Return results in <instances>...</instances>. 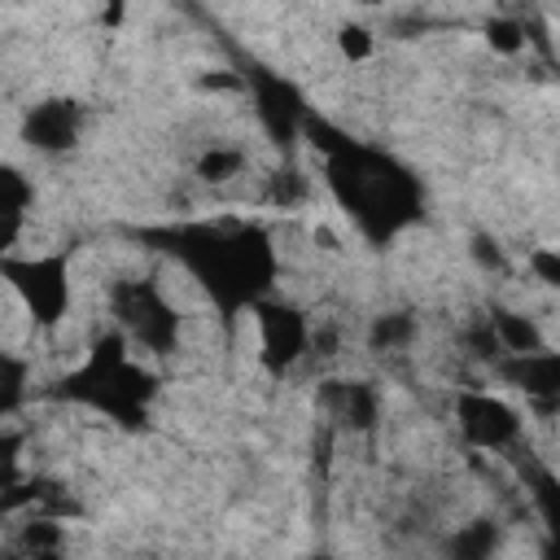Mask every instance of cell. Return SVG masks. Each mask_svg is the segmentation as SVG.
Returning <instances> with one entry per match:
<instances>
[{
  "label": "cell",
  "instance_id": "obj_1",
  "mask_svg": "<svg viewBox=\"0 0 560 560\" xmlns=\"http://www.w3.org/2000/svg\"><path fill=\"white\" fill-rule=\"evenodd\" d=\"M166 254L197 280L219 319H236L271 298L280 280V254L258 223H184L162 232Z\"/></svg>",
  "mask_w": 560,
  "mask_h": 560
},
{
  "label": "cell",
  "instance_id": "obj_2",
  "mask_svg": "<svg viewBox=\"0 0 560 560\" xmlns=\"http://www.w3.org/2000/svg\"><path fill=\"white\" fill-rule=\"evenodd\" d=\"M306 136L324 153V179H328L337 206L354 219V228L368 241L385 245L424 214L420 179L407 166H398L389 153L368 149L341 131H328L315 118L306 122Z\"/></svg>",
  "mask_w": 560,
  "mask_h": 560
},
{
  "label": "cell",
  "instance_id": "obj_3",
  "mask_svg": "<svg viewBox=\"0 0 560 560\" xmlns=\"http://www.w3.org/2000/svg\"><path fill=\"white\" fill-rule=\"evenodd\" d=\"M158 389H162L158 372L144 368L140 359H131V337L118 324H109L105 332H96L88 341L79 368L61 376L57 398L79 402V407L114 420L118 429H144Z\"/></svg>",
  "mask_w": 560,
  "mask_h": 560
},
{
  "label": "cell",
  "instance_id": "obj_4",
  "mask_svg": "<svg viewBox=\"0 0 560 560\" xmlns=\"http://www.w3.org/2000/svg\"><path fill=\"white\" fill-rule=\"evenodd\" d=\"M105 306H109V324H118L131 346H140L144 354H175L179 350V332H184V315L179 306L166 298V289L153 276H122L105 284Z\"/></svg>",
  "mask_w": 560,
  "mask_h": 560
},
{
  "label": "cell",
  "instance_id": "obj_5",
  "mask_svg": "<svg viewBox=\"0 0 560 560\" xmlns=\"http://www.w3.org/2000/svg\"><path fill=\"white\" fill-rule=\"evenodd\" d=\"M13 298L22 302V311L31 315L35 328L52 332L66 324L70 306H74V280H70V254L66 249H48V254H4L0 262Z\"/></svg>",
  "mask_w": 560,
  "mask_h": 560
},
{
  "label": "cell",
  "instance_id": "obj_6",
  "mask_svg": "<svg viewBox=\"0 0 560 560\" xmlns=\"http://www.w3.org/2000/svg\"><path fill=\"white\" fill-rule=\"evenodd\" d=\"M451 411H455V429L464 433V442L472 451H512L525 433V420L512 402H503L499 394L481 389V385H459L455 398H451Z\"/></svg>",
  "mask_w": 560,
  "mask_h": 560
},
{
  "label": "cell",
  "instance_id": "obj_7",
  "mask_svg": "<svg viewBox=\"0 0 560 560\" xmlns=\"http://www.w3.org/2000/svg\"><path fill=\"white\" fill-rule=\"evenodd\" d=\"M254 324H258V363L271 372V376H284L293 372L306 354H311V315L298 311L293 302H280V298H262L254 311Z\"/></svg>",
  "mask_w": 560,
  "mask_h": 560
},
{
  "label": "cell",
  "instance_id": "obj_8",
  "mask_svg": "<svg viewBox=\"0 0 560 560\" xmlns=\"http://www.w3.org/2000/svg\"><path fill=\"white\" fill-rule=\"evenodd\" d=\"M245 92L254 96L258 127H262V131H267L276 144H293V140L306 131L311 114H306L302 92H298L289 79L267 74V70H254V74H245Z\"/></svg>",
  "mask_w": 560,
  "mask_h": 560
},
{
  "label": "cell",
  "instance_id": "obj_9",
  "mask_svg": "<svg viewBox=\"0 0 560 560\" xmlns=\"http://www.w3.org/2000/svg\"><path fill=\"white\" fill-rule=\"evenodd\" d=\"M494 372L521 389L534 411H560V350L538 346L525 354H503L494 359Z\"/></svg>",
  "mask_w": 560,
  "mask_h": 560
},
{
  "label": "cell",
  "instance_id": "obj_10",
  "mask_svg": "<svg viewBox=\"0 0 560 560\" xmlns=\"http://www.w3.org/2000/svg\"><path fill=\"white\" fill-rule=\"evenodd\" d=\"M83 136V105L70 96H48L35 101L22 114V140L35 153H70Z\"/></svg>",
  "mask_w": 560,
  "mask_h": 560
},
{
  "label": "cell",
  "instance_id": "obj_11",
  "mask_svg": "<svg viewBox=\"0 0 560 560\" xmlns=\"http://www.w3.org/2000/svg\"><path fill=\"white\" fill-rule=\"evenodd\" d=\"M328 416L350 433H372L381 424V394L368 381H324L319 389Z\"/></svg>",
  "mask_w": 560,
  "mask_h": 560
},
{
  "label": "cell",
  "instance_id": "obj_12",
  "mask_svg": "<svg viewBox=\"0 0 560 560\" xmlns=\"http://www.w3.org/2000/svg\"><path fill=\"white\" fill-rule=\"evenodd\" d=\"M490 328H494V337H499V350L503 354H525V350H538V346H547V337H542V328H538V319L534 315H525V311H512V306H490ZM499 354V359H503Z\"/></svg>",
  "mask_w": 560,
  "mask_h": 560
},
{
  "label": "cell",
  "instance_id": "obj_13",
  "mask_svg": "<svg viewBox=\"0 0 560 560\" xmlns=\"http://www.w3.org/2000/svg\"><path fill=\"white\" fill-rule=\"evenodd\" d=\"M416 332H420L416 315H407V311H381V315L368 324V350H376V354L407 350V346L416 341Z\"/></svg>",
  "mask_w": 560,
  "mask_h": 560
},
{
  "label": "cell",
  "instance_id": "obj_14",
  "mask_svg": "<svg viewBox=\"0 0 560 560\" xmlns=\"http://www.w3.org/2000/svg\"><path fill=\"white\" fill-rule=\"evenodd\" d=\"M245 166H249V158H245L241 144H210V149L197 153L192 171H197L201 184H232L236 175H245Z\"/></svg>",
  "mask_w": 560,
  "mask_h": 560
},
{
  "label": "cell",
  "instance_id": "obj_15",
  "mask_svg": "<svg viewBox=\"0 0 560 560\" xmlns=\"http://www.w3.org/2000/svg\"><path fill=\"white\" fill-rule=\"evenodd\" d=\"M31 206H35V188L26 184V175H22L18 166H9V171H4V219H9L4 249H13V245H18V232H22L26 214H31Z\"/></svg>",
  "mask_w": 560,
  "mask_h": 560
},
{
  "label": "cell",
  "instance_id": "obj_16",
  "mask_svg": "<svg viewBox=\"0 0 560 560\" xmlns=\"http://www.w3.org/2000/svg\"><path fill=\"white\" fill-rule=\"evenodd\" d=\"M18 551L22 556H52L61 551V525L48 516H31L26 525H18Z\"/></svg>",
  "mask_w": 560,
  "mask_h": 560
},
{
  "label": "cell",
  "instance_id": "obj_17",
  "mask_svg": "<svg viewBox=\"0 0 560 560\" xmlns=\"http://www.w3.org/2000/svg\"><path fill=\"white\" fill-rule=\"evenodd\" d=\"M486 44H490V52H499V57H516V52H525V44H529V26L521 22V18H490L486 22Z\"/></svg>",
  "mask_w": 560,
  "mask_h": 560
},
{
  "label": "cell",
  "instance_id": "obj_18",
  "mask_svg": "<svg viewBox=\"0 0 560 560\" xmlns=\"http://www.w3.org/2000/svg\"><path fill=\"white\" fill-rule=\"evenodd\" d=\"M494 542H499V529H494V521H468V525H459L455 534H451V551H459V556H486V551H494Z\"/></svg>",
  "mask_w": 560,
  "mask_h": 560
},
{
  "label": "cell",
  "instance_id": "obj_19",
  "mask_svg": "<svg viewBox=\"0 0 560 560\" xmlns=\"http://www.w3.org/2000/svg\"><path fill=\"white\" fill-rule=\"evenodd\" d=\"M337 52H341L346 61H372L376 35H372L368 26H359V22H346V26L337 31Z\"/></svg>",
  "mask_w": 560,
  "mask_h": 560
},
{
  "label": "cell",
  "instance_id": "obj_20",
  "mask_svg": "<svg viewBox=\"0 0 560 560\" xmlns=\"http://www.w3.org/2000/svg\"><path fill=\"white\" fill-rule=\"evenodd\" d=\"M525 267H529V276H534L538 284L560 289V249H556V245H538V249H529V254H525Z\"/></svg>",
  "mask_w": 560,
  "mask_h": 560
},
{
  "label": "cell",
  "instance_id": "obj_21",
  "mask_svg": "<svg viewBox=\"0 0 560 560\" xmlns=\"http://www.w3.org/2000/svg\"><path fill=\"white\" fill-rule=\"evenodd\" d=\"M472 258H477L486 271H499V267H503V249H499L490 236H472Z\"/></svg>",
  "mask_w": 560,
  "mask_h": 560
}]
</instances>
